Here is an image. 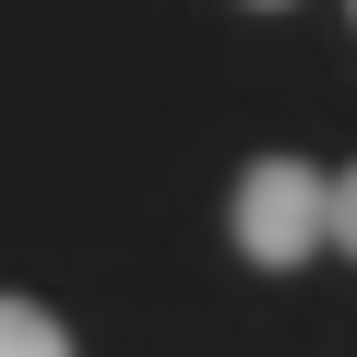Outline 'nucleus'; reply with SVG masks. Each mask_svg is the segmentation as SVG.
I'll list each match as a JSON object with an SVG mask.
<instances>
[{
    "label": "nucleus",
    "mask_w": 357,
    "mask_h": 357,
    "mask_svg": "<svg viewBox=\"0 0 357 357\" xmlns=\"http://www.w3.org/2000/svg\"><path fill=\"white\" fill-rule=\"evenodd\" d=\"M321 215H333V178L298 167V155H262V167L238 178V250H250L262 274L310 262V250H321Z\"/></svg>",
    "instance_id": "obj_1"
},
{
    "label": "nucleus",
    "mask_w": 357,
    "mask_h": 357,
    "mask_svg": "<svg viewBox=\"0 0 357 357\" xmlns=\"http://www.w3.org/2000/svg\"><path fill=\"white\" fill-rule=\"evenodd\" d=\"M0 357H72V333H60L36 298H0Z\"/></svg>",
    "instance_id": "obj_2"
},
{
    "label": "nucleus",
    "mask_w": 357,
    "mask_h": 357,
    "mask_svg": "<svg viewBox=\"0 0 357 357\" xmlns=\"http://www.w3.org/2000/svg\"><path fill=\"white\" fill-rule=\"evenodd\" d=\"M321 238H333V250H357V167L333 178V215H321Z\"/></svg>",
    "instance_id": "obj_3"
}]
</instances>
